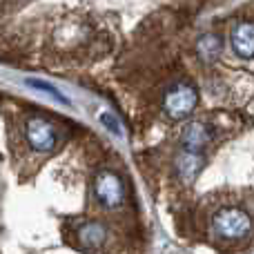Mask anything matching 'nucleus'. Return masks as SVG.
Instances as JSON below:
<instances>
[{"label": "nucleus", "mask_w": 254, "mask_h": 254, "mask_svg": "<svg viewBox=\"0 0 254 254\" xmlns=\"http://www.w3.org/2000/svg\"><path fill=\"white\" fill-rule=\"evenodd\" d=\"M92 192H94L96 203L101 207H105V210H116V207H121L125 201L123 181H121V176L114 174L112 170H101L96 176H94Z\"/></svg>", "instance_id": "nucleus-3"}, {"label": "nucleus", "mask_w": 254, "mask_h": 254, "mask_svg": "<svg viewBox=\"0 0 254 254\" xmlns=\"http://www.w3.org/2000/svg\"><path fill=\"white\" fill-rule=\"evenodd\" d=\"M221 49H223V40H221L216 34H205V36H201V38H198V43H196L198 56H201L205 63H214L216 58H219Z\"/></svg>", "instance_id": "nucleus-8"}, {"label": "nucleus", "mask_w": 254, "mask_h": 254, "mask_svg": "<svg viewBox=\"0 0 254 254\" xmlns=\"http://www.w3.org/2000/svg\"><path fill=\"white\" fill-rule=\"evenodd\" d=\"M27 85H29V87H36V89H40V92H45V94H49V96H54L56 98V101H61V103H67V98L63 96L61 92H58L56 87H52V85H47V83H43V80H27Z\"/></svg>", "instance_id": "nucleus-10"}, {"label": "nucleus", "mask_w": 254, "mask_h": 254, "mask_svg": "<svg viewBox=\"0 0 254 254\" xmlns=\"http://www.w3.org/2000/svg\"><path fill=\"white\" fill-rule=\"evenodd\" d=\"M203 165H205V158H203V154L196 152H185L183 149V154L176 158V170H179V174L183 179H194L201 172Z\"/></svg>", "instance_id": "nucleus-7"}, {"label": "nucleus", "mask_w": 254, "mask_h": 254, "mask_svg": "<svg viewBox=\"0 0 254 254\" xmlns=\"http://www.w3.org/2000/svg\"><path fill=\"white\" fill-rule=\"evenodd\" d=\"M25 138L34 152H52L58 143V131L49 121L31 116L25 123Z\"/></svg>", "instance_id": "nucleus-4"}, {"label": "nucleus", "mask_w": 254, "mask_h": 254, "mask_svg": "<svg viewBox=\"0 0 254 254\" xmlns=\"http://www.w3.org/2000/svg\"><path fill=\"white\" fill-rule=\"evenodd\" d=\"M76 237H78V241L85 243V246L96 248V246H103V243H105L107 232L101 223H83L78 228V232H76Z\"/></svg>", "instance_id": "nucleus-9"}, {"label": "nucleus", "mask_w": 254, "mask_h": 254, "mask_svg": "<svg viewBox=\"0 0 254 254\" xmlns=\"http://www.w3.org/2000/svg\"><path fill=\"white\" fill-rule=\"evenodd\" d=\"M210 140H212V127L203 123V121H192L181 131V147L185 152L203 154V149L210 145Z\"/></svg>", "instance_id": "nucleus-5"}, {"label": "nucleus", "mask_w": 254, "mask_h": 254, "mask_svg": "<svg viewBox=\"0 0 254 254\" xmlns=\"http://www.w3.org/2000/svg\"><path fill=\"white\" fill-rule=\"evenodd\" d=\"M101 123L105 125L107 129H110L114 136H121V125H119V119H116V116H112L110 112H103V114H101Z\"/></svg>", "instance_id": "nucleus-11"}, {"label": "nucleus", "mask_w": 254, "mask_h": 254, "mask_svg": "<svg viewBox=\"0 0 254 254\" xmlns=\"http://www.w3.org/2000/svg\"><path fill=\"white\" fill-rule=\"evenodd\" d=\"M212 230L221 241L239 243L250 234L252 219L248 216V212L239 210V207H221L212 219Z\"/></svg>", "instance_id": "nucleus-1"}, {"label": "nucleus", "mask_w": 254, "mask_h": 254, "mask_svg": "<svg viewBox=\"0 0 254 254\" xmlns=\"http://www.w3.org/2000/svg\"><path fill=\"white\" fill-rule=\"evenodd\" d=\"M196 89L188 83H176L163 94V114L172 121L188 119L196 107Z\"/></svg>", "instance_id": "nucleus-2"}, {"label": "nucleus", "mask_w": 254, "mask_h": 254, "mask_svg": "<svg viewBox=\"0 0 254 254\" xmlns=\"http://www.w3.org/2000/svg\"><path fill=\"white\" fill-rule=\"evenodd\" d=\"M232 49L241 58H254V25L241 22L232 31Z\"/></svg>", "instance_id": "nucleus-6"}]
</instances>
